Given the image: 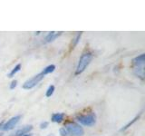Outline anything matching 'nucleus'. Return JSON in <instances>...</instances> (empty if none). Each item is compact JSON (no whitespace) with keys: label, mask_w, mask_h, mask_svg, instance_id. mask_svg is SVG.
Instances as JSON below:
<instances>
[{"label":"nucleus","mask_w":145,"mask_h":136,"mask_svg":"<svg viewBox=\"0 0 145 136\" xmlns=\"http://www.w3.org/2000/svg\"><path fill=\"white\" fill-rule=\"evenodd\" d=\"M63 32H58V33H56V32H50V33L46 35V37H45V42L47 43H50L52 42V41L56 40L58 36H60L62 35Z\"/></svg>","instance_id":"0eeeda50"},{"label":"nucleus","mask_w":145,"mask_h":136,"mask_svg":"<svg viewBox=\"0 0 145 136\" xmlns=\"http://www.w3.org/2000/svg\"><path fill=\"white\" fill-rule=\"evenodd\" d=\"M92 59H93L92 53L85 52V53H84L83 54H82V56L79 59L78 65H77L76 70H75V75H79L83 72H84V70L86 69V67L90 65Z\"/></svg>","instance_id":"f257e3e1"},{"label":"nucleus","mask_w":145,"mask_h":136,"mask_svg":"<svg viewBox=\"0 0 145 136\" xmlns=\"http://www.w3.org/2000/svg\"><path fill=\"white\" fill-rule=\"evenodd\" d=\"M54 92V85H50L48 89L46 90V93H45V96L46 97H51L53 94Z\"/></svg>","instance_id":"4468645a"},{"label":"nucleus","mask_w":145,"mask_h":136,"mask_svg":"<svg viewBox=\"0 0 145 136\" xmlns=\"http://www.w3.org/2000/svg\"><path fill=\"white\" fill-rule=\"evenodd\" d=\"M44 76L45 75H44V74L42 72L39 73V74H37L36 75L32 77V78L26 80L24 83V84H23V88H24L25 90H30L32 88H34L35 86L37 85L40 82L44 79Z\"/></svg>","instance_id":"20e7f679"},{"label":"nucleus","mask_w":145,"mask_h":136,"mask_svg":"<svg viewBox=\"0 0 145 136\" xmlns=\"http://www.w3.org/2000/svg\"><path fill=\"white\" fill-rule=\"evenodd\" d=\"M48 125H49V122H41L40 124V128L41 129H46L47 127H48Z\"/></svg>","instance_id":"dca6fc26"},{"label":"nucleus","mask_w":145,"mask_h":136,"mask_svg":"<svg viewBox=\"0 0 145 136\" xmlns=\"http://www.w3.org/2000/svg\"><path fill=\"white\" fill-rule=\"evenodd\" d=\"M65 129L67 131L68 136H83L84 133V129L75 122H69L65 124Z\"/></svg>","instance_id":"7ed1b4c3"},{"label":"nucleus","mask_w":145,"mask_h":136,"mask_svg":"<svg viewBox=\"0 0 145 136\" xmlns=\"http://www.w3.org/2000/svg\"><path fill=\"white\" fill-rule=\"evenodd\" d=\"M54 70H56V65H50L45 67L44 69L42 71V73L44 74V75H46L48 74H51V73H53Z\"/></svg>","instance_id":"ddd939ff"},{"label":"nucleus","mask_w":145,"mask_h":136,"mask_svg":"<svg viewBox=\"0 0 145 136\" xmlns=\"http://www.w3.org/2000/svg\"><path fill=\"white\" fill-rule=\"evenodd\" d=\"M133 65H136L137 67H143V63H144V54H140L139 56L135 57L133 60Z\"/></svg>","instance_id":"6e6552de"},{"label":"nucleus","mask_w":145,"mask_h":136,"mask_svg":"<svg viewBox=\"0 0 145 136\" xmlns=\"http://www.w3.org/2000/svg\"><path fill=\"white\" fill-rule=\"evenodd\" d=\"M21 119V115H16V116H14L12 118H10L6 124H4L3 126H2V130L3 131H9V130H12L14 127H15L17 124L18 122L20 121Z\"/></svg>","instance_id":"39448f33"},{"label":"nucleus","mask_w":145,"mask_h":136,"mask_svg":"<svg viewBox=\"0 0 145 136\" xmlns=\"http://www.w3.org/2000/svg\"><path fill=\"white\" fill-rule=\"evenodd\" d=\"M140 114H142V113H139V114L138 115H136L134 118H133V120H131V122H128V124H127L125 126H123V127H122V128L121 129V131H126L127 129H128L129 128V127L130 126H131V125H133V124H134V122H136V121H137V120H139V118H140Z\"/></svg>","instance_id":"9d476101"},{"label":"nucleus","mask_w":145,"mask_h":136,"mask_svg":"<svg viewBox=\"0 0 145 136\" xmlns=\"http://www.w3.org/2000/svg\"><path fill=\"white\" fill-rule=\"evenodd\" d=\"M17 86V81L16 80H14L11 82V84H10V86H9V88H10L11 90H14L16 87Z\"/></svg>","instance_id":"2eb2a0df"},{"label":"nucleus","mask_w":145,"mask_h":136,"mask_svg":"<svg viewBox=\"0 0 145 136\" xmlns=\"http://www.w3.org/2000/svg\"><path fill=\"white\" fill-rule=\"evenodd\" d=\"M0 136H3V134H2V133H0Z\"/></svg>","instance_id":"412c9836"},{"label":"nucleus","mask_w":145,"mask_h":136,"mask_svg":"<svg viewBox=\"0 0 145 136\" xmlns=\"http://www.w3.org/2000/svg\"><path fill=\"white\" fill-rule=\"evenodd\" d=\"M20 70H21V63H17V65L11 70V72L9 73L7 76H8V77H10V78H12V77L15 76Z\"/></svg>","instance_id":"9b49d317"},{"label":"nucleus","mask_w":145,"mask_h":136,"mask_svg":"<svg viewBox=\"0 0 145 136\" xmlns=\"http://www.w3.org/2000/svg\"><path fill=\"white\" fill-rule=\"evenodd\" d=\"M3 124H4V122H0V129L2 128V126H3Z\"/></svg>","instance_id":"a211bd4d"},{"label":"nucleus","mask_w":145,"mask_h":136,"mask_svg":"<svg viewBox=\"0 0 145 136\" xmlns=\"http://www.w3.org/2000/svg\"><path fill=\"white\" fill-rule=\"evenodd\" d=\"M76 120L81 124L90 127L94 125L95 122H96V115L93 112L88 113V114H81V115H77Z\"/></svg>","instance_id":"f03ea898"},{"label":"nucleus","mask_w":145,"mask_h":136,"mask_svg":"<svg viewBox=\"0 0 145 136\" xmlns=\"http://www.w3.org/2000/svg\"><path fill=\"white\" fill-rule=\"evenodd\" d=\"M32 130H33V126H32V125H26V126L22 127L21 129L17 130L15 133H13L10 136H23V135H25L26 133H29Z\"/></svg>","instance_id":"423d86ee"},{"label":"nucleus","mask_w":145,"mask_h":136,"mask_svg":"<svg viewBox=\"0 0 145 136\" xmlns=\"http://www.w3.org/2000/svg\"><path fill=\"white\" fill-rule=\"evenodd\" d=\"M59 133H60L61 136H68V133H67V131L65 128H61L60 130H59Z\"/></svg>","instance_id":"f3484780"},{"label":"nucleus","mask_w":145,"mask_h":136,"mask_svg":"<svg viewBox=\"0 0 145 136\" xmlns=\"http://www.w3.org/2000/svg\"><path fill=\"white\" fill-rule=\"evenodd\" d=\"M81 35H82V32H80V33H78L76 35H75V37L72 39V44H71V46H70V49L71 50H72L74 49L76 45H77V44H78V42H79V40H80V38H81Z\"/></svg>","instance_id":"f8f14e48"},{"label":"nucleus","mask_w":145,"mask_h":136,"mask_svg":"<svg viewBox=\"0 0 145 136\" xmlns=\"http://www.w3.org/2000/svg\"><path fill=\"white\" fill-rule=\"evenodd\" d=\"M51 119H52V122H62L63 119H65V113H61V112L54 113Z\"/></svg>","instance_id":"1a4fd4ad"},{"label":"nucleus","mask_w":145,"mask_h":136,"mask_svg":"<svg viewBox=\"0 0 145 136\" xmlns=\"http://www.w3.org/2000/svg\"><path fill=\"white\" fill-rule=\"evenodd\" d=\"M23 136H32V133H26V134L23 135Z\"/></svg>","instance_id":"6ab92c4d"},{"label":"nucleus","mask_w":145,"mask_h":136,"mask_svg":"<svg viewBox=\"0 0 145 136\" xmlns=\"http://www.w3.org/2000/svg\"><path fill=\"white\" fill-rule=\"evenodd\" d=\"M48 136H54V134H53V133H50V134H48Z\"/></svg>","instance_id":"aec40b11"}]
</instances>
